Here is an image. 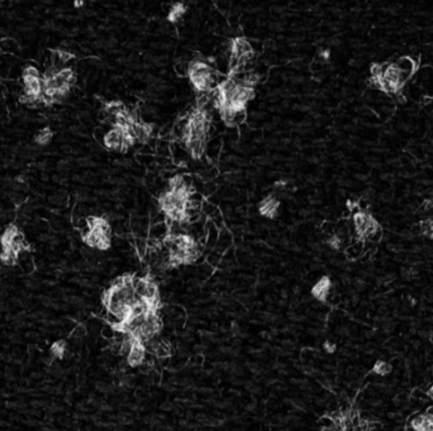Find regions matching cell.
<instances>
[{"mask_svg": "<svg viewBox=\"0 0 433 431\" xmlns=\"http://www.w3.org/2000/svg\"><path fill=\"white\" fill-rule=\"evenodd\" d=\"M146 357H147V350L145 348V344L139 340H133L132 349L130 354L127 356V363L131 368H139L145 363Z\"/></svg>", "mask_w": 433, "mask_h": 431, "instance_id": "1", "label": "cell"}, {"mask_svg": "<svg viewBox=\"0 0 433 431\" xmlns=\"http://www.w3.org/2000/svg\"><path fill=\"white\" fill-rule=\"evenodd\" d=\"M103 143H104L107 149L122 152V148H123V143H124L123 132H122V129H119L117 126H114V128L108 130Z\"/></svg>", "mask_w": 433, "mask_h": 431, "instance_id": "2", "label": "cell"}, {"mask_svg": "<svg viewBox=\"0 0 433 431\" xmlns=\"http://www.w3.org/2000/svg\"><path fill=\"white\" fill-rule=\"evenodd\" d=\"M279 206H280V202H279L278 198H276L274 195H270L260 202L259 210L260 213H261V215H264V216L274 219V217H276V215H278Z\"/></svg>", "mask_w": 433, "mask_h": 431, "instance_id": "3", "label": "cell"}, {"mask_svg": "<svg viewBox=\"0 0 433 431\" xmlns=\"http://www.w3.org/2000/svg\"><path fill=\"white\" fill-rule=\"evenodd\" d=\"M329 291H331V281L328 277L320 278L314 287L312 288V295L320 301H327L329 297Z\"/></svg>", "mask_w": 433, "mask_h": 431, "instance_id": "4", "label": "cell"}, {"mask_svg": "<svg viewBox=\"0 0 433 431\" xmlns=\"http://www.w3.org/2000/svg\"><path fill=\"white\" fill-rule=\"evenodd\" d=\"M393 65L398 69V71L400 72H408V73H414V71L417 70V66L414 65L413 60H412L409 56H403L399 57L395 62H393Z\"/></svg>", "mask_w": 433, "mask_h": 431, "instance_id": "5", "label": "cell"}, {"mask_svg": "<svg viewBox=\"0 0 433 431\" xmlns=\"http://www.w3.org/2000/svg\"><path fill=\"white\" fill-rule=\"evenodd\" d=\"M346 252V257L348 259H351V261H355V259L360 258L361 255L365 253V248H364V240H358V242H352L347 248L345 249Z\"/></svg>", "mask_w": 433, "mask_h": 431, "instance_id": "6", "label": "cell"}, {"mask_svg": "<svg viewBox=\"0 0 433 431\" xmlns=\"http://www.w3.org/2000/svg\"><path fill=\"white\" fill-rule=\"evenodd\" d=\"M187 12V6L184 5L183 3H174L172 6H171L170 12H169V16H168V20L170 23H177L179 20H181Z\"/></svg>", "mask_w": 433, "mask_h": 431, "instance_id": "7", "label": "cell"}, {"mask_svg": "<svg viewBox=\"0 0 433 431\" xmlns=\"http://www.w3.org/2000/svg\"><path fill=\"white\" fill-rule=\"evenodd\" d=\"M51 356H54L56 359H63L67 353V346L65 340H57L51 345Z\"/></svg>", "mask_w": 433, "mask_h": 431, "instance_id": "8", "label": "cell"}, {"mask_svg": "<svg viewBox=\"0 0 433 431\" xmlns=\"http://www.w3.org/2000/svg\"><path fill=\"white\" fill-rule=\"evenodd\" d=\"M54 137V132H51V129L48 126L41 129L38 132V134L36 136L35 138V142L36 144H38L39 147H44V145H47L48 143L51 142V139Z\"/></svg>", "mask_w": 433, "mask_h": 431, "instance_id": "9", "label": "cell"}, {"mask_svg": "<svg viewBox=\"0 0 433 431\" xmlns=\"http://www.w3.org/2000/svg\"><path fill=\"white\" fill-rule=\"evenodd\" d=\"M373 372L375 373V375H379V376L389 375L390 372H392V364L386 362V360L380 359V360H377V362L375 363V365H374Z\"/></svg>", "mask_w": 433, "mask_h": 431, "instance_id": "10", "label": "cell"}, {"mask_svg": "<svg viewBox=\"0 0 433 431\" xmlns=\"http://www.w3.org/2000/svg\"><path fill=\"white\" fill-rule=\"evenodd\" d=\"M86 334H88V329L84 324H77L75 327L73 329L71 334H70V339H75V340H81L82 338L85 337Z\"/></svg>", "mask_w": 433, "mask_h": 431, "instance_id": "11", "label": "cell"}, {"mask_svg": "<svg viewBox=\"0 0 433 431\" xmlns=\"http://www.w3.org/2000/svg\"><path fill=\"white\" fill-rule=\"evenodd\" d=\"M38 77H41V75H39V71H38L36 67H33V66L24 67V70H23V72H22V80L38 79Z\"/></svg>", "mask_w": 433, "mask_h": 431, "instance_id": "12", "label": "cell"}, {"mask_svg": "<svg viewBox=\"0 0 433 431\" xmlns=\"http://www.w3.org/2000/svg\"><path fill=\"white\" fill-rule=\"evenodd\" d=\"M217 211H218V209H217V206H215L214 204H212V202H209V201H204V202H203L202 213L204 215L212 217L213 215H214L215 213H217Z\"/></svg>", "mask_w": 433, "mask_h": 431, "instance_id": "13", "label": "cell"}, {"mask_svg": "<svg viewBox=\"0 0 433 431\" xmlns=\"http://www.w3.org/2000/svg\"><path fill=\"white\" fill-rule=\"evenodd\" d=\"M383 236H384V233H383V229H381V228H377V230H375V232H374L373 234H371V235H369L367 236V242H370V243H373V244H377V243H379L380 240L383 239Z\"/></svg>", "mask_w": 433, "mask_h": 431, "instance_id": "14", "label": "cell"}, {"mask_svg": "<svg viewBox=\"0 0 433 431\" xmlns=\"http://www.w3.org/2000/svg\"><path fill=\"white\" fill-rule=\"evenodd\" d=\"M117 421H118V424H119V425L127 426V425H131V424H132L133 419H132V416H131L130 413H120L119 415L117 416Z\"/></svg>", "mask_w": 433, "mask_h": 431, "instance_id": "15", "label": "cell"}, {"mask_svg": "<svg viewBox=\"0 0 433 431\" xmlns=\"http://www.w3.org/2000/svg\"><path fill=\"white\" fill-rule=\"evenodd\" d=\"M95 387H96V390H98L99 392H104V394H109V392H112L114 388L112 384L107 383V382H103V381L96 382V383H95Z\"/></svg>", "mask_w": 433, "mask_h": 431, "instance_id": "16", "label": "cell"}, {"mask_svg": "<svg viewBox=\"0 0 433 431\" xmlns=\"http://www.w3.org/2000/svg\"><path fill=\"white\" fill-rule=\"evenodd\" d=\"M362 63H364V60H362L361 57H358V58H354V60L350 61V66L355 67V69H358V67L362 66Z\"/></svg>", "mask_w": 433, "mask_h": 431, "instance_id": "17", "label": "cell"}, {"mask_svg": "<svg viewBox=\"0 0 433 431\" xmlns=\"http://www.w3.org/2000/svg\"><path fill=\"white\" fill-rule=\"evenodd\" d=\"M324 349H326V352H328V353H333L335 352V349H336V345L335 344H332L331 343V341H326V343H324Z\"/></svg>", "mask_w": 433, "mask_h": 431, "instance_id": "18", "label": "cell"}, {"mask_svg": "<svg viewBox=\"0 0 433 431\" xmlns=\"http://www.w3.org/2000/svg\"><path fill=\"white\" fill-rule=\"evenodd\" d=\"M339 43H341V42H339V38H331V39L327 41V44H328V46H339Z\"/></svg>", "mask_w": 433, "mask_h": 431, "instance_id": "19", "label": "cell"}, {"mask_svg": "<svg viewBox=\"0 0 433 431\" xmlns=\"http://www.w3.org/2000/svg\"><path fill=\"white\" fill-rule=\"evenodd\" d=\"M172 403H170V402H164L161 405V410H166V411H168V410H172Z\"/></svg>", "mask_w": 433, "mask_h": 431, "instance_id": "20", "label": "cell"}, {"mask_svg": "<svg viewBox=\"0 0 433 431\" xmlns=\"http://www.w3.org/2000/svg\"><path fill=\"white\" fill-rule=\"evenodd\" d=\"M82 4H84V3H82V1H76V3H75V6H76V8H77V6H81Z\"/></svg>", "mask_w": 433, "mask_h": 431, "instance_id": "21", "label": "cell"}]
</instances>
